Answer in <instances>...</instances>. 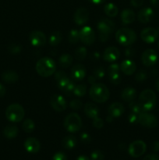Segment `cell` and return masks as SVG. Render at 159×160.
<instances>
[{
    "instance_id": "1",
    "label": "cell",
    "mask_w": 159,
    "mask_h": 160,
    "mask_svg": "<svg viewBox=\"0 0 159 160\" xmlns=\"http://www.w3.org/2000/svg\"><path fill=\"white\" fill-rule=\"evenodd\" d=\"M90 98L97 103H104L108 100L110 92L107 86L101 83H95L92 84L89 91Z\"/></svg>"
},
{
    "instance_id": "2",
    "label": "cell",
    "mask_w": 159,
    "mask_h": 160,
    "mask_svg": "<svg viewBox=\"0 0 159 160\" xmlns=\"http://www.w3.org/2000/svg\"><path fill=\"white\" fill-rule=\"evenodd\" d=\"M35 70L41 77L48 78L55 73V62L49 57H43L37 62Z\"/></svg>"
},
{
    "instance_id": "3",
    "label": "cell",
    "mask_w": 159,
    "mask_h": 160,
    "mask_svg": "<svg viewBox=\"0 0 159 160\" xmlns=\"http://www.w3.org/2000/svg\"><path fill=\"white\" fill-rule=\"evenodd\" d=\"M138 102L143 112L151 111L156 106L157 97L154 92L151 89H145L139 95Z\"/></svg>"
},
{
    "instance_id": "4",
    "label": "cell",
    "mask_w": 159,
    "mask_h": 160,
    "mask_svg": "<svg viewBox=\"0 0 159 160\" xmlns=\"http://www.w3.org/2000/svg\"><path fill=\"white\" fill-rule=\"evenodd\" d=\"M115 39L121 45L130 46L137 40V34L130 28H120L115 34Z\"/></svg>"
},
{
    "instance_id": "5",
    "label": "cell",
    "mask_w": 159,
    "mask_h": 160,
    "mask_svg": "<svg viewBox=\"0 0 159 160\" xmlns=\"http://www.w3.org/2000/svg\"><path fill=\"white\" fill-rule=\"evenodd\" d=\"M115 28V24L114 21L109 19H101L97 25L100 41L104 42L108 40L110 35L113 33Z\"/></svg>"
},
{
    "instance_id": "6",
    "label": "cell",
    "mask_w": 159,
    "mask_h": 160,
    "mask_svg": "<svg viewBox=\"0 0 159 160\" xmlns=\"http://www.w3.org/2000/svg\"><path fill=\"white\" fill-rule=\"evenodd\" d=\"M24 116V109L21 105L17 103L9 105L6 109V117L11 123H19L22 121Z\"/></svg>"
},
{
    "instance_id": "7",
    "label": "cell",
    "mask_w": 159,
    "mask_h": 160,
    "mask_svg": "<svg viewBox=\"0 0 159 160\" xmlns=\"http://www.w3.org/2000/svg\"><path fill=\"white\" fill-rule=\"evenodd\" d=\"M64 127L70 133H76L81 129L82 120L76 112H71L65 117L64 120Z\"/></svg>"
},
{
    "instance_id": "8",
    "label": "cell",
    "mask_w": 159,
    "mask_h": 160,
    "mask_svg": "<svg viewBox=\"0 0 159 160\" xmlns=\"http://www.w3.org/2000/svg\"><path fill=\"white\" fill-rule=\"evenodd\" d=\"M147 149V145L144 142L140 140L134 141L129 145L128 152L132 157L138 158L143 156Z\"/></svg>"
},
{
    "instance_id": "9",
    "label": "cell",
    "mask_w": 159,
    "mask_h": 160,
    "mask_svg": "<svg viewBox=\"0 0 159 160\" xmlns=\"http://www.w3.org/2000/svg\"><path fill=\"white\" fill-rule=\"evenodd\" d=\"M80 40L86 45H91L94 43L96 36L94 30L90 27L85 26L79 31Z\"/></svg>"
},
{
    "instance_id": "10",
    "label": "cell",
    "mask_w": 159,
    "mask_h": 160,
    "mask_svg": "<svg viewBox=\"0 0 159 160\" xmlns=\"http://www.w3.org/2000/svg\"><path fill=\"white\" fill-rule=\"evenodd\" d=\"M138 123L145 128H154L158 124V121L154 115L148 112H143L139 115Z\"/></svg>"
},
{
    "instance_id": "11",
    "label": "cell",
    "mask_w": 159,
    "mask_h": 160,
    "mask_svg": "<svg viewBox=\"0 0 159 160\" xmlns=\"http://www.w3.org/2000/svg\"><path fill=\"white\" fill-rule=\"evenodd\" d=\"M29 41L33 46L41 47L46 44L47 37L42 31L35 30L29 34Z\"/></svg>"
},
{
    "instance_id": "12",
    "label": "cell",
    "mask_w": 159,
    "mask_h": 160,
    "mask_svg": "<svg viewBox=\"0 0 159 160\" xmlns=\"http://www.w3.org/2000/svg\"><path fill=\"white\" fill-rule=\"evenodd\" d=\"M157 59H158V56H157V52L155 50L149 49L145 50L143 52L141 56V62L145 67H153L156 64Z\"/></svg>"
},
{
    "instance_id": "13",
    "label": "cell",
    "mask_w": 159,
    "mask_h": 160,
    "mask_svg": "<svg viewBox=\"0 0 159 160\" xmlns=\"http://www.w3.org/2000/svg\"><path fill=\"white\" fill-rule=\"evenodd\" d=\"M157 30L153 28H146L140 32V38L147 44H152L156 42L158 38Z\"/></svg>"
},
{
    "instance_id": "14",
    "label": "cell",
    "mask_w": 159,
    "mask_h": 160,
    "mask_svg": "<svg viewBox=\"0 0 159 160\" xmlns=\"http://www.w3.org/2000/svg\"><path fill=\"white\" fill-rule=\"evenodd\" d=\"M50 104L52 109L57 112H63L67 107V102L61 95H54L50 98Z\"/></svg>"
},
{
    "instance_id": "15",
    "label": "cell",
    "mask_w": 159,
    "mask_h": 160,
    "mask_svg": "<svg viewBox=\"0 0 159 160\" xmlns=\"http://www.w3.org/2000/svg\"><path fill=\"white\" fill-rule=\"evenodd\" d=\"M74 22L79 26L85 24L89 20V12L87 9L84 7H80L77 9L73 15Z\"/></svg>"
},
{
    "instance_id": "16",
    "label": "cell",
    "mask_w": 159,
    "mask_h": 160,
    "mask_svg": "<svg viewBox=\"0 0 159 160\" xmlns=\"http://www.w3.org/2000/svg\"><path fill=\"white\" fill-rule=\"evenodd\" d=\"M87 70L82 64H76L71 69V78L75 81H80L85 78Z\"/></svg>"
},
{
    "instance_id": "17",
    "label": "cell",
    "mask_w": 159,
    "mask_h": 160,
    "mask_svg": "<svg viewBox=\"0 0 159 160\" xmlns=\"http://www.w3.org/2000/svg\"><path fill=\"white\" fill-rule=\"evenodd\" d=\"M120 57V52L116 47L111 46L106 48L103 53V59L104 61L109 62H113L118 60Z\"/></svg>"
},
{
    "instance_id": "18",
    "label": "cell",
    "mask_w": 159,
    "mask_h": 160,
    "mask_svg": "<svg viewBox=\"0 0 159 160\" xmlns=\"http://www.w3.org/2000/svg\"><path fill=\"white\" fill-rule=\"evenodd\" d=\"M24 148L27 152L34 154L38 152L41 148V143L35 138H28L24 142Z\"/></svg>"
},
{
    "instance_id": "19",
    "label": "cell",
    "mask_w": 159,
    "mask_h": 160,
    "mask_svg": "<svg viewBox=\"0 0 159 160\" xmlns=\"http://www.w3.org/2000/svg\"><path fill=\"white\" fill-rule=\"evenodd\" d=\"M57 84L59 88L62 90L63 92H65L66 95H70V93H73L74 88L76 87L74 81L70 80L68 77L63 78L61 81H58Z\"/></svg>"
},
{
    "instance_id": "20",
    "label": "cell",
    "mask_w": 159,
    "mask_h": 160,
    "mask_svg": "<svg viewBox=\"0 0 159 160\" xmlns=\"http://www.w3.org/2000/svg\"><path fill=\"white\" fill-rule=\"evenodd\" d=\"M154 17V12L153 9L150 7L143 8L139 11L137 14V19L141 23H147L153 20Z\"/></svg>"
},
{
    "instance_id": "21",
    "label": "cell",
    "mask_w": 159,
    "mask_h": 160,
    "mask_svg": "<svg viewBox=\"0 0 159 160\" xmlns=\"http://www.w3.org/2000/svg\"><path fill=\"white\" fill-rule=\"evenodd\" d=\"M108 115L111 116L112 118H118L124 113L125 108L122 103L113 102L108 106Z\"/></svg>"
},
{
    "instance_id": "22",
    "label": "cell",
    "mask_w": 159,
    "mask_h": 160,
    "mask_svg": "<svg viewBox=\"0 0 159 160\" xmlns=\"http://www.w3.org/2000/svg\"><path fill=\"white\" fill-rule=\"evenodd\" d=\"M136 63L130 59H125L120 64V70L125 75H132L136 72Z\"/></svg>"
},
{
    "instance_id": "23",
    "label": "cell",
    "mask_w": 159,
    "mask_h": 160,
    "mask_svg": "<svg viewBox=\"0 0 159 160\" xmlns=\"http://www.w3.org/2000/svg\"><path fill=\"white\" fill-rule=\"evenodd\" d=\"M84 112L86 116L91 120L99 117V109L94 103L87 102L84 106Z\"/></svg>"
},
{
    "instance_id": "24",
    "label": "cell",
    "mask_w": 159,
    "mask_h": 160,
    "mask_svg": "<svg viewBox=\"0 0 159 160\" xmlns=\"http://www.w3.org/2000/svg\"><path fill=\"white\" fill-rule=\"evenodd\" d=\"M136 19L135 12L129 9H126L122 11L121 12V20L122 23L125 25L130 24L134 22Z\"/></svg>"
},
{
    "instance_id": "25",
    "label": "cell",
    "mask_w": 159,
    "mask_h": 160,
    "mask_svg": "<svg viewBox=\"0 0 159 160\" xmlns=\"http://www.w3.org/2000/svg\"><path fill=\"white\" fill-rule=\"evenodd\" d=\"M136 96H137V91L134 88L130 87V86L125 88L121 93V98L124 101L129 102L133 101Z\"/></svg>"
},
{
    "instance_id": "26",
    "label": "cell",
    "mask_w": 159,
    "mask_h": 160,
    "mask_svg": "<svg viewBox=\"0 0 159 160\" xmlns=\"http://www.w3.org/2000/svg\"><path fill=\"white\" fill-rule=\"evenodd\" d=\"M2 80L7 84H13L19 80V75L13 70H7L2 73Z\"/></svg>"
},
{
    "instance_id": "27",
    "label": "cell",
    "mask_w": 159,
    "mask_h": 160,
    "mask_svg": "<svg viewBox=\"0 0 159 160\" xmlns=\"http://www.w3.org/2000/svg\"><path fill=\"white\" fill-rule=\"evenodd\" d=\"M76 144H77V140H76V137L73 135L65 136L62 141V147L65 149H73L76 146Z\"/></svg>"
},
{
    "instance_id": "28",
    "label": "cell",
    "mask_w": 159,
    "mask_h": 160,
    "mask_svg": "<svg viewBox=\"0 0 159 160\" xmlns=\"http://www.w3.org/2000/svg\"><path fill=\"white\" fill-rule=\"evenodd\" d=\"M19 129L17 126L12 124L7 125L3 130V135L8 139H12L17 136Z\"/></svg>"
},
{
    "instance_id": "29",
    "label": "cell",
    "mask_w": 159,
    "mask_h": 160,
    "mask_svg": "<svg viewBox=\"0 0 159 160\" xmlns=\"http://www.w3.org/2000/svg\"><path fill=\"white\" fill-rule=\"evenodd\" d=\"M73 61V57L69 53H64L59 57V64L62 68H68L72 65Z\"/></svg>"
},
{
    "instance_id": "30",
    "label": "cell",
    "mask_w": 159,
    "mask_h": 160,
    "mask_svg": "<svg viewBox=\"0 0 159 160\" xmlns=\"http://www.w3.org/2000/svg\"><path fill=\"white\" fill-rule=\"evenodd\" d=\"M62 33L59 31H53L49 36V38H48V42H49L50 45L51 46H56L59 44H60V42H62Z\"/></svg>"
},
{
    "instance_id": "31",
    "label": "cell",
    "mask_w": 159,
    "mask_h": 160,
    "mask_svg": "<svg viewBox=\"0 0 159 160\" xmlns=\"http://www.w3.org/2000/svg\"><path fill=\"white\" fill-rule=\"evenodd\" d=\"M104 13L108 17H115L118 14V7L113 3H108L104 7Z\"/></svg>"
},
{
    "instance_id": "32",
    "label": "cell",
    "mask_w": 159,
    "mask_h": 160,
    "mask_svg": "<svg viewBox=\"0 0 159 160\" xmlns=\"http://www.w3.org/2000/svg\"><path fill=\"white\" fill-rule=\"evenodd\" d=\"M87 48L84 46L78 47L77 48H76V50L74 51V57L76 58V59L79 61L84 60V59L87 56Z\"/></svg>"
},
{
    "instance_id": "33",
    "label": "cell",
    "mask_w": 159,
    "mask_h": 160,
    "mask_svg": "<svg viewBox=\"0 0 159 160\" xmlns=\"http://www.w3.org/2000/svg\"><path fill=\"white\" fill-rule=\"evenodd\" d=\"M22 128H23V131L26 133H32L34 131V128H35V124L34 122L31 119H26L23 121V124H22Z\"/></svg>"
},
{
    "instance_id": "34",
    "label": "cell",
    "mask_w": 159,
    "mask_h": 160,
    "mask_svg": "<svg viewBox=\"0 0 159 160\" xmlns=\"http://www.w3.org/2000/svg\"><path fill=\"white\" fill-rule=\"evenodd\" d=\"M69 42L72 45H75L80 40V33L79 31L76 29H72L71 31L69 33V37H68Z\"/></svg>"
},
{
    "instance_id": "35",
    "label": "cell",
    "mask_w": 159,
    "mask_h": 160,
    "mask_svg": "<svg viewBox=\"0 0 159 160\" xmlns=\"http://www.w3.org/2000/svg\"><path fill=\"white\" fill-rule=\"evenodd\" d=\"M73 93L77 97L84 96V95H86V93H87V86L84 84L76 85V87L74 88V90H73Z\"/></svg>"
},
{
    "instance_id": "36",
    "label": "cell",
    "mask_w": 159,
    "mask_h": 160,
    "mask_svg": "<svg viewBox=\"0 0 159 160\" xmlns=\"http://www.w3.org/2000/svg\"><path fill=\"white\" fill-rule=\"evenodd\" d=\"M129 107L130 109V110L132 111V112H134L136 114H138L140 115V113L143 112V109H142L141 106H140V103L138 102H136V101H132V102H129Z\"/></svg>"
},
{
    "instance_id": "37",
    "label": "cell",
    "mask_w": 159,
    "mask_h": 160,
    "mask_svg": "<svg viewBox=\"0 0 159 160\" xmlns=\"http://www.w3.org/2000/svg\"><path fill=\"white\" fill-rule=\"evenodd\" d=\"M109 80L112 84L117 85L121 83L122 81V77L119 73H108Z\"/></svg>"
},
{
    "instance_id": "38",
    "label": "cell",
    "mask_w": 159,
    "mask_h": 160,
    "mask_svg": "<svg viewBox=\"0 0 159 160\" xmlns=\"http://www.w3.org/2000/svg\"><path fill=\"white\" fill-rule=\"evenodd\" d=\"M147 78V71L141 70H140V71L137 72V74H136L135 81H137V82L141 83L146 81Z\"/></svg>"
},
{
    "instance_id": "39",
    "label": "cell",
    "mask_w": 159,
    "mask_h": 160,
    "mask_svg": "<svg viewBox=\"0 0 159 160\" xmlns=\"http://www.w3.org/2000/svg\"><path fill=\"white\" fill-rule=\"evenodd\" d=\"M8 50H9V52L12 53V54L17 55L19 54V53L21 52L22 47L17 43H12L9 45V47H8Z\"/></svg>"
},
{
    "instance_id": "40",
    "label": "cell",
    "mask_w": 159,
    "mask_h": 160,
    "mask_svg": "<svg viewBox=\"0 0 159 160\" xmlns=\"http://www.w3.org/2000/svg\"><path fill=\"white\" fill-rule=\"evenodd\" d=\"M94 76L97 78V79H102L105 75V70L102 67H97L94 70Z\"/></svg>"
},
{
    "instance_id": "41",
    "label": "cell",
    "mask_w": 159,
    "mask_h": 160,
    "mask_svg": "<svg viewBox=\"0 0 159 160\" xmlns=\"http://www.w3.org/2000/svg\"><path fill=\"white\" fill-rule=\"evenodd\" d=\"M104 156L100 150H94L90 154V160H104Z\"/></svg>"
},
{
    "instance_id": "42",
    "label": "cell",
    "mask_w": 159,
    "mask_h": 160,
    "mask_svg": "<svg viewBox=\"0 0 159 160\" xmlns=\"http://www.w3.org/2000/svg\"><path fill=\"white\" fill-rule=\"evenodd\" d=\"M70 106L71 109H74V110H78V109H80L82 108L83 103L80 100L76 98V99H73L70 102Z\"/></svg>"
},
{
    "instance_id": "43",
    "label": "cell",
    "mask_w": 159,
    "mask_h": 160,
    "mask_svg": "<svg viewBox=\"0 0 159 160\" xmlns=\"http://www.w3.org/2000/svg\"><path fill=\"white\" fill-rule=\"evenodd\" d=\"M120 72V66L118 63H112L108 68V73H119Z\"/></svg>"
},
{
    "instance_id": "44",
    "label": "cell",
    "mask_w": 159,
    "mask_h": 160,
    "mask_svg": "<svg viewBox=\"0 0 159 160\" xmlns=\"http://www.w3.org/2000/svg\"><path fill=\"white\" fill-rule=\"evenodd\" d=\"M138 114H136L134 113V112H131V113L128 116V121H129L131 124H137V123H138Z\"/></svg>"
},
{
    "instance_id": "45",
    "label": "cell",
    "mask_w": 159,
    "mask_h": 160,
    "mask_svg": "<svg viewBox=\"0 0 159 160\" xmlns=\"http://www.w3.org/2000/svg\"><path fill=\"white\" fill-rule=\"evenodd\" d=\"M93 126L97 129H101L104 127V121L100 117H97L93 120Z\"/></svg>"
},
{
    "instance_id": "46",
    "label": "cell",
    "mask_w": 159,
    "mask_h": 160,
    "mask_svg": "<svg viewBox=\"0 0 159 160\" xmlns=\"http://www.w3.org/2000/svg\"><path fill=\"white\" fill-rule=\"evenodd\" d=\"M80 141L84 144H89L91 142V137L89 134L84 132L80 134Z\"/></svg>"
},
{
    "instance_id": "47",
    "label": "cell",
    "mask_w": 159,
    "mask_h": 160,
    "mask_svg": "<svg viewBox=\"0 0 159 160\" xmlns=\"http://www.w3.org/2000/svg\"><path fill=\"white\" fill-rule=\"evenodd\" d=\"M52 160H67V156L64 152H58L53 156Z\"/></svg>"
},
{
    "instance_id": "48",
    "label": "cell",
    "mask_w": 159,
    "mask_h": 160,
    "mask_svg": "<svg viewBox=\"0 0 159 160\" xmlns=\"http://www.w3.org/2000/svg\"><path fill=\"white\" fill-rule=\"evenodd\" d=\"M67 75L65 74V73L64 71H57L55 73V79L56 82L61 81L63 78H66Z\"/></svg>"
},
{
    "instance_id": "49",
    "label": "cell",
    "mask_w": 159,
    "mask_h": 160,
    "mask_svg": "<svg viewBox=\"0 0 159 160\" xmlns=\"http://www.w3.org/2000/svg\"><path fill=\"white\" fill-rule=\"evenodd\" d=\"M135 54V50L132 47H129L125 50V56L128 58H131L134 56Z\"/></svg>"
},
{
    "instance_id": "50",
    "label": "cell",
    "mask_w": 159,
    "mask_h": 160,
    "mask_svg": "<svg viewBox=\"0 0 159 160\" xmlns=\"http://www.w3.org/2000/svg\"><path fill=\"white\" fill-rule=\"evenodd\" d=\"M130 3L134 7H140L143 5V0H131Z\"/></svg>"
},
{
    "instance_id": "51",
    "label": "cell",
    "mask_w": 159,
    "mask_h": 160,
    "mask_svg": "<svg viewBox=\"0 0 159 160\" xmlns=\"http://www.w3.org/2000/svg\"><path fill=\"white\" fill-rule=\"evenodd\" d=\"M143 160H159V156L157 154H149L145 156Z\"/></svg>"
},
{
    "instance_id": "52",
    "label": "cell",
    "mask_w": 159,
    "mask_h": 160,
    "mask_svg": "<svg viewBox=\"0 0 159 160\" xmlns=\"http://www.w3.org/2000/svg\"><path fill=\"white\" fill-rule=\"evenodd\" d=\"M6 88H5L4 85H2V84H0V98L6 95Z\"/></svg>"
},
{
    "instance_id": "53",
    "label": "cell",
    "mask_w": 159,
    "mask_h": 160,
    "mask_svg": "<svg viewBox=\"0 0 159 160\" xmlns=\"http://www.w3.org/2000/svg\"><path fill=\"white\" fill-rule=\"evenodd\" d=\"M96 81H97V78H95L94 76V75H90V76H89V78H88V82L90 83V84H95V83H96Z\"/></svg>"
},
{
    "instance_id": "54",
    "label": "cell",
    "mask_w": 159,
    "mask_h": 160,
    "mask_svg": "<svg viewBox=\"0 0 159 160\" xmlns=\"http://www.w3.org/2000/svg\"><path fill=\"white\" fill-rule=\"evenodd\" d=\"M152 148L154 152H158L159 151V142H154V143H153Z\"/></svg>"
},
{
    "instance_id": "55",
    "label": "cell",
    "mask_w": 159,
    "mask_h": 160,
    "mask_svg": "<svg viewBox=\"0 0 159 160\" xmlns=\"http://www.w3.org/2000/svg\"><path fill=\"white\" fill-rule=\"evenodd\" d=\"M89 2H90L91 3L95 5H100V4H102L103 2H105V0H88Z\"/></svg>"
},
{
    "instance_id": "56",
    "label": "cell",
    "mask_w": 159,
    "mask_h": 160,
    "mask_svg": "<svg viewBox=\"0 0 159 160\" xmlns=\"http://www.w3.org/2000/svg\"><path fill=\"white\" fill-rule=\"evenodd\" d=\"M76 160H90L89 157H87V156H84V155H81V156H78Z\"/></svg>"
},
{
    "instance_id": "57",
    "label": "cell",
    "mask_w": 159,
    "mask_h": 160,
    "mask_svg": "<svg viewBox=\"0 0 159 160\" xmlns=\"http://www.w3.org/2000/svg\"><path fill=\"white\" fill-rule=\"evenodd\" d=\"M150 2L153 6H159V0H150Z\"/></svg>"
},
{
    "instance_id": "58",
    "label": "cell",
    "mask_w": 159,
    "mask_h": 160,
    "mask_svg": "<svg viewBox=\"0 0 159 160\" xmlns=\"http://www.w3.org/2000/svg\"><path fill=\"white\" fill-rule=\"evenodd\" d=\"M92 57L94 59H98L100 58V53L98 52H95L93 55H92Z\"/></svg>"
},
{
    "instance_id": "59",
    "label": "cell",
    "mask_w": 159,
    "mask_h": 160,
    "mask_svg": "<svg viewBox=\"0 0 159 160\" xmlns=\"http://www.w3.org/2000/svg\"><path fill=\"white\" fill-rule=\"evenodd\" d=\"M113 119L114 118H112V117H111V116H108L107 117V118H106V121L107 122H108V123H111V122L112 121V120H113Z\"/></svg>"
},
{
    "instance_id": "60",
    "label": "cell",
    "mask_w": 159,
    "mask_h": 160,
    "mask_svg": "<svg viewBox=\"0 0 159 160\" xmlns=\"http://www.w3.org/2000/svg\"><path fill=\"white\" fill-rule=\"evenodd\" d=\"M155 87H156V89H157V90L159 92V78H157V81H156Z\"/></svg>"
},
{
    "instance_id": "61",
    "label": "cell",
    "mask_w": 159,
    "mask_h": 160,
    "mask_svg": "<svg viewBox=\"0 0 159 160\" xmlns=\"http://www.w3.org/2000/svg\"><path fill=\"white\" fill-rule=\"evenodd\" d=\"M157 32H158V34H159V27H158V28H157Z\"/></svg>"
},
{
    "instance_id": "62",
    "label": "cell",
    "mask_w": 159,
    "mask_h": 160,
    "mask_svg": "<svg viewBox=\"0 0 159 160\" xmlns=\"http://www.w3.org/2000/svg\"><path fill=\"white\" fill-rule=\"evenodd\" d=\"M157 45H158V48H159V41H158V43H157Z\"/></svg>"
}]
</instances>
